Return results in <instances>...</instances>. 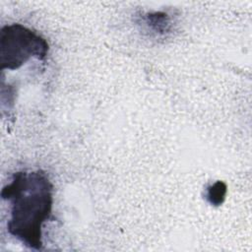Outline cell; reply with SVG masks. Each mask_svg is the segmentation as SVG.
Listing matches in <instances>:
<instances>
[{
    "instance_id": "obj_1",
    "label": "cell",
    "mask_w": 252,
    "mask_h": 252,
    "mask_svg": "<svg viewBox=\"0 0 252 252\" xmlns=\"http://www.w3.org/2000/svg\"><path fill=\"white\" fill-rule=\"evenodd\" d=\"M52 191V183L40 169L15 172L1 190V198L11 206L7 230L30 249H42V227L51 217Z\"/></svg>"
},
{
    "instance_id": "obj_2",
    "label": "cell",
    "mask_w": 252,
    "mask_h": 252,
    "mask_svg": "<svg viewBox=\"0 0 252 252\" xmlns=\"http://www.w3.org/2000/svg\"><path fill=\"white\" fill-rule=\"evenodd\" d=\"M48 49V43L41 35L21 24L4 26L0 31L2 70H17L32 58L44 60Z\"/></svg>"
},
{
    "instance_id": "obj_3",
    "label": "cell",
    "mask_w": 252,
    "mask_h": 252,
    "mask_svg": "<svg viewBox=\"0 0 252 252\" xmlns=\"http://www.w3.org/2000/svg\"><path fill=\"white\" fill-rule=\"evenodd\" d=\"M225 194L226 185L221 181H217L216 183L207 187L205 197L211 205L220 206L223 202Z\"/></svg>"
},
{
    "instance_id": "obj_4",
    "label": "cell",
    "mask_w": 252,
    "mask_h": 252,
    "mask_svg": "<svg viewBox=\"0 0 252 252\" xmlns=\"http://www.w3.org/2000/svg\"><path fill=\"white\" fill-rule=\"evenodd\" d=\"M166 15L163 13H154L147 15V21L149 26L154 28L156 31H161L162 28H166L167 21Z\"/></svg>"
}]
</instances>
